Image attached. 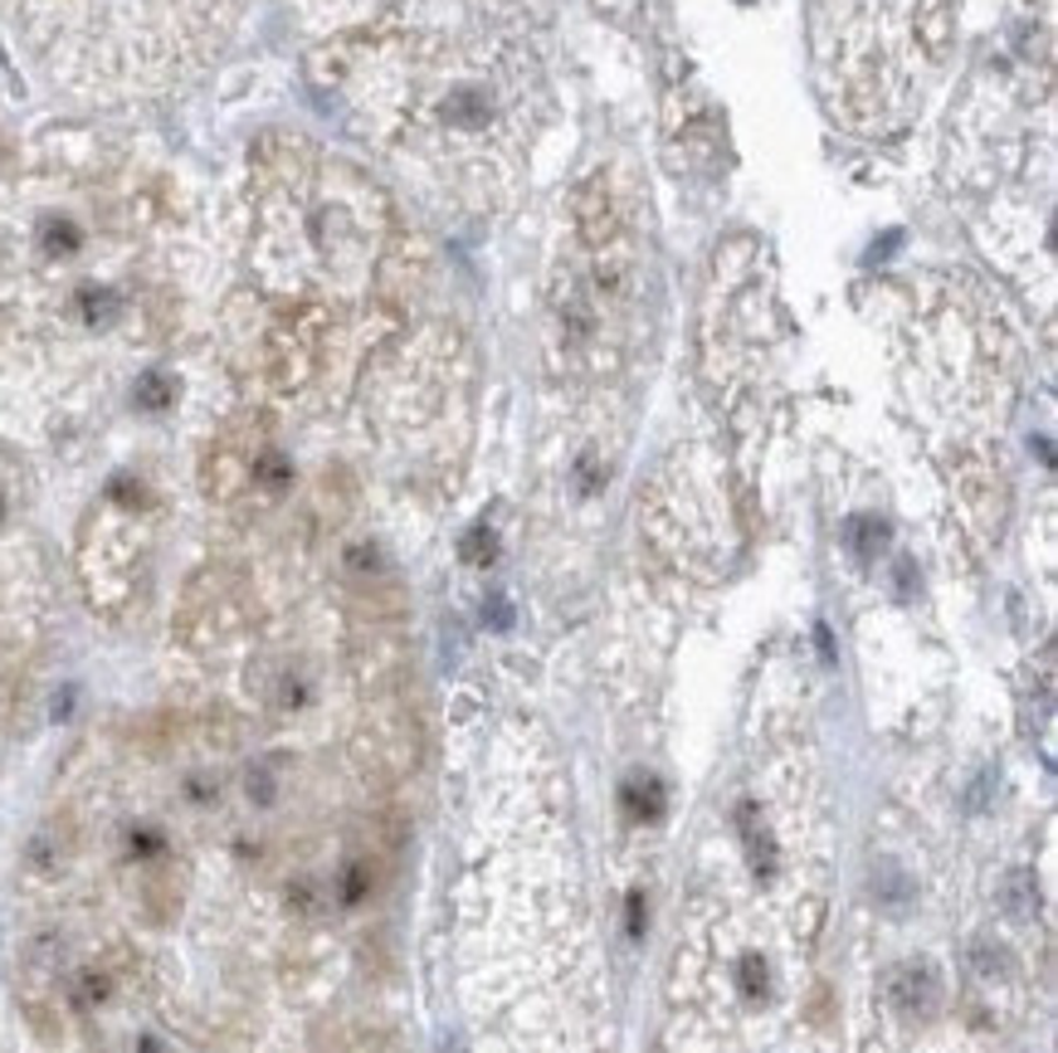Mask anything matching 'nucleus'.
Returning <instances> with one entry per match:
<instances>
[{
	"label": "nucleus",
	"instance_id": "obj_14",
	"mask_svg": "<svg viewBox=\"0 0 1058 1053\" xmlns=\"http://www.w3.org/2000/svg\"><path fill=\"white\" fill-rule=\"evenodd\" d=\"M741 990L757 1000V995H767V961L761 956H747L741 961Z\"/></svg>",
	"mask_w": 1058,
	"mask_h": 1053
},
{
	"label": "nucleus",
	"instance_id": "obj_2",
	"mask_svg": "<svg viewBox=\"0 0 1058 1053\" xmlns=\"http://www.w3.org/2000/svg\"><path fill=\"white\" fill-rule=\"evenodd\" d=\"M415 752H420V737H415V722L396 712V717H376V752H362L371 761V771L381 776H405L415 766Z\"/></svg>",
	"mask_w": 1058,
	"mask_h": 1053
},
{
	"label": "nucleus",
	"instance_id": "obj_17",
	"mask_svg": "<svg viewBox=\"0 0 1058 1053\" xmlns=\"http://www.w3.org/2000/svg\"><path fill=\"white\" fill-rule=\"evenodd\" d=\"M5 517H10V497H5V489H0V527H5Z\"/></svg>",
	"mask_w": 1058,
	"mask_h": 1053
},
{
	"label": "nucleus",
	"instance_id": "obj_16",
	"mask_svg": "<svg viewBox=\"0 0 1058 1053\" xmlns=\"http://www.w3.org/2000/svg\"><path fill=\"white\" fill-rule=\"evenodd\" d=\"M639 932H644V898L635 892V898H629V936H639Z\"/></svg>",
	"mask_w": 1058,
	"mask_h": 1053
},
{
	"label": "nucleus",
	"instance_id": "obj_9",
	"mask_svg": "<svg viewBox=\"0 0 1058 1053\" xmlns=\"http://www.w3.org/2000/svg\"><path fill=\"white\" fill-rule=\"evenodd\" d=\"M118 312H122V298H118L112 288H103V283H88V288H78V317H84L88 327H108Z\"/></svg>",
	"mask_w": 1058,
	"mask_h": 1053
},
{
	"label": "nucleus",
	"instance_id": "obj_12",
	"mask_svg": "<svg viewBox=\"0 0 1058 1053\" xmlns=\"http://www.w3.org/2000/svg\"><path fill=\"white\" fill-rule=\"evenodd\" d=\"M172 395H176L172 376H162V371H152V376H142V381H137V391H132V401H137V410L156 415V410H166V405H172Z\"/></svg>",
	"mask_w": 1058,
	"mask_h": 1053
},
{
	"label": "nucleus",
	"instance_id": "obj_6",
	"mask_svg": "<svg viewBox=\"0 0 1058 1053\" xmlns=\"http://www.w3.org/2000/svg\"><path fill=\"white\" fill-rule=\"evenodd\" d=\"M1000 902H1005L1010 917H1034V908H1039V888H1034L1029 868H1010V874L1000 878Z\"/></svg>",
	"mask_w": 1058,
	"mask_h": 1053
},
{
	"label": "nucleus",
	"instance_id": "obj_15",
	"mask_svg": "<svg viewBox=\"0 0 1058 1053\" xmlns=\"http://www.w3.org/2000/svg\"><path fill=\"white\" fill-rule=\"evenodd\" d=\"M853 547H859V557H873V547H883V527L878 523H853Z\"/></svg>",
	"mask_w": 1058,
	"mask_h": 1053
},
{
	"label": "nucleus",
	"instance_id": "obj_11",
	"mask_svg": "<svg viewBox=\"0 0 1058 1053\" xmlns=\"http://www.w3.org/2000/svg\"><path fill=\"white\" fill-rule=\"evenodd\" d=\"M244 796H250V805H258V810L278 805V771H274V766L254 761L250 771H244Z\"/></svg>",
	"mask_w": 1058,
	"mask_h": 1053
},
{
	"label": "nucleus",
	"instance_id": "obj_10",
	"mask_svg": "<svg viewBox=\"0 0 1058 1053\" xmlns=\"http://www.w3.org/2000/svg\"><path fill=\"white\" fill-rule=\"evenodd\" d=\"M625 805H629V814H635L639 824H654L659 814H663L659 780H629V786H625Z\"/></svg>",
	"mask_w": 1058,
	"mask_h": 1053
},
{
	"label": "nucleus",
	"instance_id": "obj_13",
	"mask_svg": "<svg viewBox=\"0 0 1058 1053\" xmlns=\"http://www.w3.org/2000/svg\"><path fill=\"white\" fill-rule=\"evenodd\" d=\"M971 966L981 970L985 980H995V976H1010V966H1015V961H1010L1005 946H995V942H985V936H981V942H971Z\"/></svg>",
	"mask_w": 1058,
	"mask_h": 1053
},
{
	"label": "nucleus",
	"instance_id": "obj_3",
	"mask_svg": "<svg viewBox=\"0 0 1058 1053\" xmlns=\"http://www.w3.org/2000/svg\"><path fill=\"white\" fill-rule=\"evenodd\" d=\"M69 854H74V830H69V820H49V824H40L35 840H30L25 864L35 868V874H59V868L69 864Z\"/></svg>",
	"mask_w": 1058,
	"mask_h": 1053
},
{
	"label": "nucleus",
	"instance_id": "obj_1",
	"mask_svg": "<svg viewBox=\"0 0 1058 1053\" xmlns=\"http://www.w3.org/2000/svg\"><path fill=\"white\" fill-rule=\"evenodd\" d=\"M888 1000L903 1019H927L932 1010L941 1005V980L932 966L922 961H907V966H893L888 970Z\"/></svg>",
	"mask_w": 1058,
	"mask_h": 1053
},
{
	"label": "nucleus",
	"instance_id": "obj_7",
	"mask_svg": "<svg viewBox=\"0 0 1058 1053\" xmlns=\"http://www.w3.org/2000/svg\"><path fill=\"white\" fill-rule=\"evenodd\" d=\"M112 990H118V980H112L108 970H98V966L78 970V976L69 980V995H74L78 1010H103V1005L112 1000Z\"/></svg>",
	"mask_w": 1058,
	"mask_h": 1053
},
{
	"label": "nucleus",
	"instance_id": "obj_4",
	"mask_svg": "<svg viewBox=\"0 0 1058 1053\" xmlns=\"http://www.w3.org/2000/svg\"><path fill=\"white\" fill-rule=\"evenodd\" d=\"M122 854H128V864H137V868H166L172 864V840H166L162 824L137 820V824H128V834H122Z\"/></svg>",
	"mask_w": 1058,
	"mask_h": 1053
},
{
	"label": "nucleus",
	"instance_id": "obj_8",
	"mask_svg": "<svg viewBox=\"0 0 1058 1053\" xmlns=\"http://www.w3.org/2000/svg\"><path fill=\"white\" fill-rule=\"evenodd\" d=\"M40 249H44V259H74L78 249H84V230H78L74 220H44L40 224Z\"/></svg>",
	"mask_w": 1058,
	"mask_h": 1053
},
{
	"label": "nucleus",
	"instance_id": "obj_5",
	"mask_svg": "<svg viewBox=\"0 0 1058 1053\" xmlns=\"http://www.w3.org/2000/svg\"><path fill=\"white\" fill-rule=\"evenodd\" d=\"M371 888H376V858L356 854L337 868V902H342V908H362L371 898Z\"/></svg>",
	"mask_w": 1058,
	"mask_h": 1053
}]
</instances>
